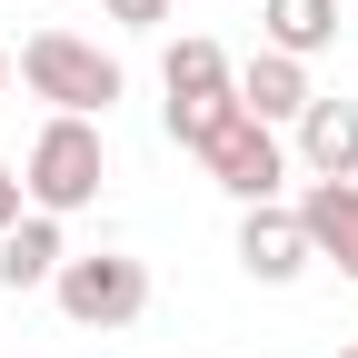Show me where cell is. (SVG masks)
Here are the masks:
<instances>
[{"label":"cell","instance_id":"cell-1","mask_svg":"<svg viewBox=\"0 0 358 358\" xmlns=\"http://www.w3.org/2000/svg\"><path fill=\"white\" fill-rule=\"evenodd\" d=\"M10 60H20V80H30V100H50V110H70V120H110L120 90H129V70L100 50V40H80V30H30Z\"/></svg>","mask_w":358,"mask_h":358},{"label":"cell","instance_id":"cell-2","mask_svg":"<svg viewBox=\"0 0 358 358\" xmlns=\"http://www.w3.org/2000/svg\"><path fill=\"white\" fill-rule=\"evenodd\" d=\"M100 179H110V140H100V120H70V110H50V120H40V140H30V159H20V189H30V209L80 219L90 199H100Z\"/></svg>","mask_w":358,"mask_h":358},{"label":"cell","instance_id":"cell-3","mask_svg":"<svg viewBox=\"0 0 358 358\" xmlns=\"http://www.w3.org/2000/svg\"><path fill=\"white\" fill-rule=\"evenodd\" d=\"M50 299H60V319L70 329H140V308H150V259H129V249H70L60 259V279H50Z\"/></svg>","mask_w":358,"mask_h":358},{"label":"cell","instance_id":"cell-4","mask_svg":"<svg viewBox=\"0 0 358 358\" xmlns=\"http://www.w3.org/2000/svg\"><path fill=\"white\" fill-rule=\"evenodd\" d=\"M209 179H219V189H229L239 209H259V199H279L289 189V179H299V159H289V140H279V129H268V120H249V110H229V120H219L209 129V140L189 150Z\"/></svg>","mask_w":358,"mask_h":358},{"label":"cell","instance_id":"cell-5","mask_svg":"<svg viewBox=\"0 0 358 358\" xmlns=\"http://www.w3.org/2000/svg\"><path fill=\"white\" fill-rule=\"evenodd\" d=\"M289 159H299V179H358V100H308L299 120H289Z\"/></svg>","mask_w":358,"mask_h":358},{"label":"cell","instance_id":"cell-6","mask_svg":"<svg viewBox=\"0 0 358 358\" xmlns=\"http://www.w3.org/2000/svg\"><path fill=\"white\" fill-rule=\"evenodd\" d=\"M299 229H308V259H329L338 279H358V179H299Z\"/></svg>","mask_w":358,"mask_h":358},{"label":"cell","instance_id":"cell-7","mask_svg":"<svg viewBox=\"0 0 358 358\" xmlns=\"http://www.w3.org/2000/svg\"><path fill=\"white\" fill-rule=\"evenodd\" d=\"M239 268H249L259 289H289L299 268H308V229H299V209H289V199L239 209Z\"/></svg>","mask_w":358,"mask_h":358},{"label":"cell","instance_id":"cell-8","mask_svg":"<svg viewBox=\"0 0 358 358\" xmlns=\"http://www.w3.org/2000/svg\"><path fill=\"white\" fill-rule=\"evenodd\" d=\"M319 90H308V60H289V50H249L239 60V110L249 120H268V129H289Z\"/></svg>","mask_w":358,"mask_h":358},{"label":"cell","instance_id":"cell-9","mask_svg":"<svg viewBox=\"0 0 358 358\" xmlns=\"http://www.w3.org/2000/svg\"><path fill=\"white\" fill-rule=\"evenodd\" d=\"M60 259H70V239H60V219H50V209H30L20 229H0V289H10V299H30V289H50V279H60Z\"/></svg>","mask_w":358,"mask_h":358},{"label":"cell","instance_id":"cell-10","mask_svg":"<svg viewBox=\"0 0 358 358\" xmlns=\"http://www.w3.org/2000/svg\"><path fill=\"white\" fill-rule=\"evenodd\" d=\"M259 50H289V60L338 50V0H259Z\"/></svg>","mask_w":358,"mask_h":358},{"label":"cell","instance_id":"cell-11","mask_svg":"<svg viewBox=\"0 0 358 358\" xmlns=\"http://www.w3.org/2000/svg\"><path fill=\"white\" fill-rule=\"evenodd\" d=\"M239 80V60L219 50L209 30H189V40H169V60H159V90L169 100H199V90H229Z\"/></svg>","mask_w":358,"mask_h":358},{"label":"cell","instance_id":"cell-12","mask_svg":"<svg viewBox=\"0 0 358 358\" xmlns=\"http://www.w3.org/2000/svg\"><path fill=\"white\" fill-rule=\"evenodd\" d=\"M100 10H110V20H120V30H159V20H169V10H179V0H100Z\"/></svg>","mask_w":358,"mask_h":358},{"label":"cell","instance_id":"cell-13","mask_svg":"<svg viewBox=\"0 0 358 358\" xmlns=\"http://www.w3.org/2000/svg\"><path fill=\"white\" fill-rule=\"evenodd\" d=\"M20 219H30V189H20L10 169H0V229H20Z\"/></svg>","mask_w":358,"mask_h":358},{"label":"cell","instance_id":"cell-14","mask_svg":"<svg viewBox=\"0 0 358 358\" xmlns=\"http://www.w3.org/2000/svg\"><path fill=\"white\" fill-rule=\"evenodd\" d=\"M10 70H20V60H10V40H0V90H10Z\"/></svg>","mask_w":358,"mask_h":358},{"label":"cell","instance_id":"cell-15","mask_svg":"<svg viewBox=\"0 0 358 358\" xmlns=\"http://www.w3.org/2000/svg\"><path fill=\"white\" fill-rule=\"evenodd\" d=\"M338 358H358V338H338Z\"/></svg>","mask_w":358,"mask_h":358},{"label":"cell","instance_id":"cell-16","mask_svg":"<svg viewBox=\"0 0 358 358\" xmlns=\"http://www.w3.org/2000/svg\"><path fill=\"white\" fill-rule=\"evenodd\" d=\"M0 169H10V159H0Z\"/></svg>","mask_w":358,"mask_h":358}]
</instances>
